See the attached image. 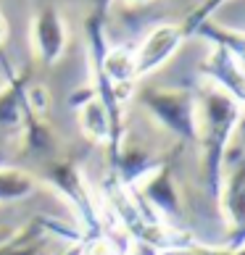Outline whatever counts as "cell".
<instances>
[{"instance_id": "6da1fadb", "label": "cell", "mask_w": 245, "mask_h": 255, "mask_svg": "<svg viewBox=\"0 0 245 255\" xmlns=\"http://www.w3.org/2000/svg\"><path fill=\"white\" fill-rule=\"evenodd\" d=\"M243 103L232 100L227 92L216 87H203L195 95V119H198V147H201V168L209 195L216 200L227 163V147L232 131L240 124Z\"/></svg>"}, {"instance_id": "7a4b0ae2", "label": "cell", "mask_w": 245, "mask_h": 255, "mask_svg": "<svg viewBox=\"0 0 245 255\" xmlns=\"http://www.w3.org/2000/svg\"><path fill=\"white\" fill-rule=\"evenodd\" d=\"M137 103L153 116L161 127L177 134L187 145L198 142V119H195V92L143 84L135 90Z\"/></svg>"}, {"instance_id": "3957f363", "label": "cell", "mask_w": 245, "mask_h": 255, "mask_svg": "<svg viewBox=\"0 0 245 255\" xmlns=\"http://www.w3.org/2000/svg\"><path fill=\"white\" fill-rule=\"evenodd\" d=\"M45 179L55 187V192H61L74 205V211H77L79 221H82V232H79L82 240L106 234L103 232V221H100V205L92 197L77 163H71V160H55V163L45 168Z\"/></svg>"}, {"instance_id": "277c9868", "label": "cell", "mask_w": 245, "mask_h": 255, "mask_svg": "<svg viewBox=\"0 0 245 255\" xmlns=\"http://www.w3.org/2000/svg\"><path fill=\"white\" fill-rule=\"evenodd\" d=\"M53 237L69 240V242L77 245L82 240V234H79V229L63 226L55 219L37 216V219H32L26 226H21L13 237L0 242V255H50Z\"/></svg>"}, {"instance_id": "5b68a950", "label": "cell", "mask_w": 245, "mask_h": 255, "mask_svg": "<svg viewBox=\"0 0 245 255\" xmlns=\"http://www.w3.org/2000/svg\"><path fill=\"white\" fill-rule=\"evenodd\" d=\"M66 42H69V32H66L61 11L53 3H40V8H34L32 16V48L37 58L53 66L63 55Z\"/></svg>"}, {"instance_id": "8992f818", "label": "cell", "mask_w": 245, "mask_h": 255, "mask_svg": "<svg viewBox=\"0 0 245 255\" xmlns=\"http://www.w3.org/2000/svg\"><path fill=\"white\" fill-rule=\"evenodd\" d=\"M137 195L145 200V205L153 211L158 219H161L166 226L177 224L182 216V203H180V192H177L172 168L166 163H161L150 176H145L137 187Z\"/></svg>"}, {"instance_id": "52a82bcc", "label": "cell", "mask_w": 245, "mask_h": 255, "mask_svg": "<svg viewBox=\"0 0 245 255\" xmlns=\"http://www.w3.org/2000/svg\"><path fill=\"white\" fill-rule=\"evenodd\" d=\"M185 42L182 29L177 24H158L148 32V37L135 48V79H143L153 74L158 66H164L177 48Z\"/></svg>"}, {"instance_id": "ba28073f", "label": "cell", "mask_w": 245, "mask_h": 255, "mask_svg": "<svg viewBox=\"0 0 245 255\" xmlns=\"http://www.w3.org/2000/svg\"><path fill=\"white\" fill-rule=\"evenodd\" d=\"M201 74H203V77H211L222 87V92H227L232 100L243 103V71H240V61L235 58L230 50L211 45V53L206 55L203 63H201Z\"/></svg>"}, {"instance_id": "9c48e42d", "label": "cell", "mask_w": 245, "mask_h": 255, "mask_svg": "<svg viewBox=\"0 0 245 255\" xmlns=\"http://www.w3.org/2000/svg\"><path fill=\"white\" fill-rule=\"evenodd\" d=\"M216 203H219V208H222L224 221L232 224L235 232H243V216H245V171H243L240 160L232 168H224Z\"/></svg>"}, {"instance_id": "30bf717a", "label": "cell", "mask_w": 245, "mask_h": 255, "mask_svg": "<svg viewBox=\"0 0 245 255\" xmlns=\"http://www.w3.org/2000/svg\"><path fill=\"white\" fill-rule=\"evenodd\" d=\"M26 84H29V71H18L11 74L8 87L0 92V127L3 129H13L24 121L26 113Z\"/></svg>"}, {"instance_id": "8fae6325", "label": "cell", "mask_w": 245, "mask_h": 255, "mask_svg": "<svg viewBox=\"0 0 245 255\" xmlns=\"http://www.w3.org/2000/svg\"><path fill=\"white\" fill-rule=\"evenodd\" d=\"M79 124H82V131L92 142H98V145L111 142V124H108V116L98 103V98H92L84 106H79Z\"/></svg>"}, {"instance_id": "7c38bea8", "label": "cell", "mask_w": 245, "mask_h": 255, "mask_svg": "<svg viewBox=\"0 0 245 255\" xmlns=\"http://www.w3.org/2000/svg\"><path fill=\"white\" fill-rule=\"evenodd\" d=\"M37 190V182L32 174L21 171V168L0 166V203H13L24 200Z\"/></svg>"}, {"instance_id": "4fadbf2b", "label": "cell", "mask_w": 245, "mask_h": 255, "mask_svg": "<svg viewBox=\"0 0 245 255\" xmlns=\"http://www.w3.org/2000/svg\"><path fill=\"white\" fill-rule=\"evenodd\" d=\"M198 37H206L211 45H216V48H224L230 50L235 58H243V34L240 32H230V29H222V26H216L214 21H203L201 26L195 29ZM193 34V37H195Z\"/></svg>"}, {"instance_id": "5bb4252c", "label": "cell", "mask_w": 245, "mask_h": 255, "mask_svg": "<svg viewBox=\"0 0 245 255\" xmlns=\"http://www.w3.org/2000/svg\"><path fill=\"white\" fill-rule=\"evenodd\" d=\"M224 3H227V0H203V3L198 5L190 16H187V21L180 26L185 40H187V37H193V34H195V29H198V26H201L203 21H211V16L216 13V8H222Z\"/></svg>"}, {"instance_id": "9a60e30c", "label": "cell", "mask_w": 245, "mask_h": 255, "mask_svg": "<svg viewBox=\"0 0 245 255\" xmlns=\"http://www.w3.org/2000/svg\"><path fill=\"white\" fill-rule=\"evenodd\" d=\"M92 3V16H98L100 21H106V16H108V8L114 0H90Z\"/></svg>"}, {"instance_id": "2e32d148", "label": "cell", "mask_w": 245, "mask_h": 255, "mask_svg": "<svg viewBox=\"0 0 245 255\" xmlns=\"http://www.w3.org/2000/svg\"><path fill=\"white\" fill-rule=\"evenodd\" d=\"M124 3H127V8H132V11H140V8L150 5L153 0H124Z\"/></svg>"}, {"instance_id": "e0dca14e", "label": "cell", "mask_w": 245, "mask_h": 255, "mask_svg": "<svg viewBox=\"0 0 245 255\" xmlns=\"http://www.w3.org/2000/svg\"><path fill=\"white\" fill-rule=\"evenodd\" d=\"M3 37H5V21H3V16H0V42H3Z\"/></svg>"}]
</instances>
